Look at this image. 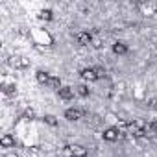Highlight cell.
Returning <instances> with one entry per match:
<instances>
[{
	"instance_id": "cell-3",
	"label": "cell",
	"mask_w": 157,
	"mask_h": 157,
	"mask_svg": "<svg viewBox=\"0 0 157 157\" xmlns=\"http://www.w3.org/2000/svg\"><path fill=\"white\" fill-rule=\"evenodd\" d=\"M83 117H85V111H83V109H67V111H65V118L70 120V122L80 120V118H83Z\"/></svg>"
},
{
	"instance_id": "cell-2",
	"label": "cell",
	"mask_w": 157,
	"mask_h": 157,
	"mask_svg": "<svg viewBox=\"0 0 157 157\" xmlns=\"http://www.w3.org/2000/svg\"><path fill=\"white\" fill-rule=\"evenodd\" d=\"M10 65L15 67V68H28L30 67V59L21 57V56H11L10 57Z\"/></svg>"
},
{
	"instance_id": "cell-10",
	"label": "cell",
	"mask_w": 157,
	"mask_h": 157,
	"mask_svg": "<svg viewBox=\"0 0 157 157\" xmlns=\"http://www.w3.org/2000/svg\"><path fill=\"white\" fill-rule=\"evenodd\" d=\"M0 144H2V148H11V146H15V139L11 135H4L0 139Z\"/></svg>"
},
{
	"instance_id": "cell-8",
	"label": "cell",
	"mask_w": 157,
	"mask_h": 157,
	"mask_svg": "<svg viewBox=\"0 0 157 157\" xmlns=\"http://www.w3.org/2000/svg\"><path fill=\"white\" fill-rule=\"evenodd\" d=\"M35 78H37V82H39V83H43V85H48V82H50V78H52V76H50L46 70H39V72L35 74Z\"/></svg>"
},
{
	"instance_id": "cell-11",
	"label": "cell",
	"mask_w": 157,
	"mask_h": 157,
	"mask_svg": "<svg viewBox=\"0 0 157 157\" xmlns=\"http://www.w3.org/2000/svg\"><path fill=\"white\" fill-rule=\"evenodd\" d=\"M48 87H52V89H61V80H59V78H56V76H52L50 78V82H48Z\"/></svg>"
},
{
	"instance_id": "cell-5",
	"label": "cell",
	"mask_w": 157,
	"mask_h": 157,
	"mask_svg": "<svg viewBox=\"0 0 157 157\" xmlns=\"http://www.w3.org/2000/svg\"><path fill=\"white\" fill-rule=\"evenodd\" d=\"M76 41H78V44H82V46H89L93 43V35L89 32H80L76 35Z\"/></svg>"
},
{
	"instance_id": "cell-21",
	"label": "cell",
	"mask_w": 157,
	"mask_h": 157,
	"mask_svg": "<svg viewBox=\"0 0 157 157\" xmlns=\"http://www.w3.org/2000/svg\"><path fill=\"white\" fill-rule=\"evenodd\" d=\"M150 105H151L153 109H157V100H150Z\"/></svg>"
},
{
	"instance_id": "cell-19",
	"label": "cell",
	"mask_w": 157,
	"mask_h": 157,
	"mask_svg": "<svg viewBox=\"0 0 157 157\" xmlns=\"http://www.w3.org/2000/svg\"><path fill=\"white\" fill-rule=\"evenodd\" d=\"M133 137H135V139H142V137H146V129H133Z\"/></svg>"
},
{
	"instance_id": "cell-9",
	"label": "cell",
	"mask_w": 157,
	"mask_h": 157,
	"mask_svg": "<svg viewBox=\"0 0 157 157\" xmlns=\"http://www.w3.org/2000/svg\"><path fill=\"white\" fill-rule=\"evenodd\" d=\"M113 52H115L117 56H124V54H128V46H126L124 43H115V44H113Z\"/></svg>"
},
{
	"instance_id": "cell-17",
	"label": "cell",
	"mask_w": 157,
	"mask_h": 157,
	"mask_svg": "<svg viewBox=\"0 0 157 157\" xmlns=\"http://www.w3.org/2000/svg\"><path fill=\"white\" fill-rule=\"evenodd\" d=\"M157 133V122H151L146 126V135H155Z\"/></svg>"
},
{
	"instance_id": "cell-1",
	"label": "cell",
	"mask_w": 157,
	"mask_h": 157,
	"mask_svg": "<svg viewBox=\"0 0 157 157\" xmlns=\"http://www.w3.org/2000/svg\"><path fill=\"white\" fill-rule=\"evenodd\" d=\"M102 137H104V140H109V142H115V140H118V139H122L124 137V133L118 129V128H107L104 133H102Z\"/></svg>"
},
{
	"instance_id": "cell-23",
	"label": "cell",
	"mask_w": 157,
	"mask_h": 157,
	"mask_svg": "<svg viewBox=\"0 0 157 157\" xmlns=\"http://www.w3.org/2000/svg\"><path fill=\"white\" fill-rule=\"evenodd\" d=\"M68 157H76V155H68Z\"/></svg>"
},
{
	"instance_id": "cell-20",
	"label": "cell",
	"mask_w": 157,
	"mask_h": 157,
	"mask_svg": "<svg viewBox=\"0 0 157 157\" xmlns=\"http://www.w3.org/2000/svg\"><path fill=\"white\" fill-rule=\"evenodd\" d=\"M94 72H96L98 78H104V76H105V70H104L102 67H94Z\"/></svg>"
},
{
	"instance_id": "cell-7",
	"label": "cell",
	"mask_w": 157,
	"mask_h": 157,
	"mask_svg": "<svg viewBox=\"0 0 157 157\" xmlns=\"http://www.w3.org/2000/svg\"><path fill=\"white\" fill-rule=\"evenodd\" d=\"M82 78H83L85 82H94V80H98L94 68H83V70H82Z\"/></svg>"
},
{
	"instance_id": "cell-12",
	"label": "cell",
	"mask_w": 157,
	"mask_h": 157,
	"mask_svg": "<svg viewBox=\"0 0 157 157\" xmlns=\"http://www.w3.org/2000/svg\"><path fill=\"white\" fill-rule=\"evenodd\" d=\"M39 19H43V21H52V19H54L52 10H43V11L39 13Z\"/></svg>"
},
{
	"instance_id": "cell-4",
	"label": "cell",
	"mask_w": 157,
	"mask_h": 157,
	"mask_svg": "<svg viewBox=\"0 0 157 157\" xmlns=\"http://www.w3.org/2000/svg\"><path fill=\"white\" fill-rule=\"evenodd\" d=\"M67 151L70 155H76V157H85L87 155V150L82 146V144H72V146H67Z\"/></svg>"
},
{
	"instance_id": "cell-16",
	"label": "cell",
	"mask_w": 157,
	"mask_h": 157,
	"mask_svg": "<svg viewBox=\"0 0 157 157\" xmlns=\"http://www.w3.org/2000/svg\"><path fill=\"white\" fill-rule=\"evenodd\" d=\"M22 118H26V120H33V118H35V111H33L32 107L24 109V113H22Z\"/></svg>"
},
{
	"instance_id": "cell-18",
	"label": "cell",
	"mask_w": 157,
	"mask_h": 157,
	"mask_svg": "<svg viewBox=\"0 0 157 157\" xmlns=\"http://www.w3.org/2000/svg\"><path fill=\"white\" fill-rule=\"evenodd\" d=\"M76 93L80 94V96H83V98L89 96V89H87L85 85H78V87H76Z\"/></svg>"
},
{
	"instance_id": "cell-14",
	"label": "cell",
	"mask_w": 157,
	"mask_h": 157,
	"mask_svg": "<svg viewBox=\"0 0 157 157\" xmlns=\"http://www.w3.org/2000/svg\"><path fill=\"white\" fill-rule=\"evenodd\" d=\"M44 124H48V126H52V128H56L57 126V118L54 117V115H44Z\"/></svg>"
},
{
	"instance_id": "cell-15",
	"label": "cell",
	"mask_w": 157,
	"mask_h": 157,
	"mask_svg": "<svg viewBox=\"0 0 157 157\" xmlns=\"http://www.w3.org/2000/svg\"><path fill=\"white\" fill-rule=\"evenodd\" d=\"M146 126H148V124H146L144 120L137 118V120H135V122L131 124V129H146Z\"/></svg>"
},
{
	"instance_id": "cell-22",
	"label": "cell",
	"mask_w": 157,
	"mask_h": 157,
	"mask_svg": "<svg viewBox=\"0 0 157 157\" xmlns=\"http://www.w3.org/2000/svg\"><path fill=\"white\" fill-rule=\"evenodd\" d=\"M6 157H19V155H6Z\"/></svg>"
},
{
	"instance_id": "cell-13",
	"label": "cell",
	"mask_w": 157,
	"mask_h": 157,
	"mask_svg": "<svg viewBox=\"0 0 157 157\" xmlns=\"http://www.w3.org/2000/svg\"><path fill=\"white\" fill-rule=\"evenodd\" d=\"M2 91H4L6 94H13V93L17 91V85H15V83H4V85H2Z\"/></svg>"
},
{
	"instance_id": "cell-6",
	"label": "cell",
	"mask_w": 157,
	"mask_h": 157,
	"mask_svg": "<svg viewBox=\"0 0 157 157\" xmlns=\"http://www.w3.org/2000/svg\"><path fill=\"white\" fill-rule=\"evenodd\" d=\"M74 93H76V91H74L72 87H61V89H59V98H61V100H72V98H74Z\"/></svg>"
}]
</instances>
